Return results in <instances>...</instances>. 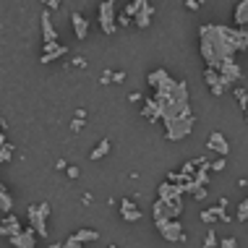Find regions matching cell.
Wrapping results in <instances>:
<instances>
[{
	"label": "cell",
	"instance_id": "1",
	"mask_svg": "<svg viewBox=\"0 0 248 248\" xmlns=\"http://www.w3.org/2000/svg\"><path fill=\"white\" fill-rule=\"evenodd\" d=\"M149 86L154 89V105L159 110V120L165 123L167 141H180L193 131V112L188 105V84L172 78L165 68L149 73Z\"/></svg>",
	"mask_w": 248,
	"mask_h": 248
},
{
	"label": "cell",
	"instance_id": "2",
	"mask_svg": "<svg viewBox=\"0 0 248 248\" xmlns=\"http://www.w3.org/2000/svg\"><path fill=\"white\" fill-rule=\"evenodd\" d=\"M199 47L206 68L217 71L227 60H235V52L248 50V31L225 24H204L199 26Z\"/></svg>",
	"mask_w": 248,
	"mask_h": 248
},
{
	"label": "cell",
	"instance_id": "3",
	"mask_svg": "<svg viewBox=\"0 0 248 248\" xmlns=\"http://www.w3.org/2000/svg\"><path fill=\"white\" fill-rule=\"evenodd\" d=\"M50 204L47 201H39V204H31L29 212H26V217H29V227L37 232L42 240H47L50 230H47V217H50Z\"/></svg>",
	"mask_w": 248,
	"mask_h": 248
},
{
	"label": "cell",
	"instance_id": "4",
	"mask_svg": "<svg viewBox=\"0 0 248 248\" xmlns=\"http://www.w3.org/2000/svg\"><path fill=\"white\" fill-rule=\"evenodd\" d=\"M118 3L115 0H105V3H99V26H102V31L107 37H112L118 31Z\"/></svg>",
	"mask_w": 248,
	"mask_h": 248
},
{
	"label": "cell",
	"instance_id": "5",
	"mask_svg": "<svg viewBox=\"0 0 248 248\" xmlns=\"http://www.w3.org/2000/svg\"><path fill=\"white\" fill-rule=\"evenodd\" d=\"M154 225H157L159 235L165 240H170V243H183L186 240V230L178 219H154Z\"/></svg>",
	"mask_w": 248,
	"mask_h": 248
},
{
	"label": "cell",
	"instance_id": "6",
	"mask_svg": "<svg viewBox=\"0 0 248 248\" xmlns=\"http://www.w3.org/2000/svg\"><path fill=\"white\" fill-rule=\"evenodd\" d=\"M230 222V214H227V199H219L214 206H209V209L201 212V222L206 225H214V222Z\"/></svg>",
	"mask_w": 248,
	"mask_h": 248
},
{
	"label": "cell",
	"instance_id": "7",
	"mask_svg": "<svg viewBox=\"0 0 248 248\" xmlns=\"http://www.w3.org/2000/svg\"><path fill=\"white\" fill-rule=\"evenodd\" d=\"M219 73V78H222V84L225 86H232V84H238L240 81V76H243V71H240V65L235 63V60H227V63H222L217 68Z\"/></svg>",
	"mask_w": 248,
	"mask_h": 248
},
{
	"label": "cell",
	"instance_id": "8",
	"mask_svg": "<svg viewBox=\"0 0 248 248\" xmlns=\"http://www.w3.org/2000/svg\"><path fill=\"white\" fill-rule=\"evenodd\" d=\"M39 24H42V42L45 45H52V42H60V34H58V29L52 26V18H50V13L45 11V13H39Z\"/></svg>",
	"mask_w": 248,
	"mask_h": 248
},
{
	"label": "cell",
	"instance_id": "9",
	"mask_svg": "<svg viewBox=\"0 0 248 248\" xmlns=\"http://www.w3.org/2000/svg\"><path fill=\"white\" fill-rule=\"evenodd\" d=\"M68 47H65L63 42H52V45H42V55H39V63H52V60H58L60 55H65Z\"/></svg>",
	"mask_w": 248,
	"mask_h": 248
},
{
	"label": "cell",
	"instance_id": "10",
	"mask_svg": "<svg viewBox=\"0 0 248 248\" xmlns=\"http://www.w3.org/2000/svg\"><path fill=\"white\" fill-rule=\"evenodd\" d=\"M204 81H206V86H209V92L214 97H222L225 94L227 86L222 84V78H219V73L214 68H204Z\"/></svg>",
	"mask_w": 248,
	"mask_h": 248
},
{
	"label": "cell",
	"instance_id": "11",
	"mask_svg": "<svg viewBox=\"0 0 248 248\" xmlns=\"http://www.w3.org/2000/svg\"><path fill=\"white\" fill-rule=\"evenodd\" d=\"M24 227H21V222H18V217H13V214H5L3 219H0V235L3 238H13V235H18Z\"/></svg>",
	"mask_w": 248,
	"mask_h": 248
},
{
	"label": "cell",
	"instance_id": "12",
	"mask_svg": "<svg viewBox=\"0 0 248 248\" xmlns=\"http://www.w3.org/2000/svg\"><path fill=\"white\" fill-rule=\"evenodd\" d=\"M11 246L13 248H37V232L31 227H26V230H21L18 235L11 238Z\"/></svg>",
	"mask_w": 248,
	"mask_h": 248
},
{
	"label": "cell",
	"instance_id": "13",
	"mask_svg": "<svg viewBox=\"0 0 248 248\" xmlns=\"http://www.w3.org/2000/svg\"><path fill=\"white\" fill-rule=\"evenodd\" d=\"M206 149L217 152L219 157H227V154H230V144H227V139L219 131H214L212 136H209V141H206Z\"/></svg>",
	"mask_w": 248,
	"mask_h": 248
},
{
	"label": "cell",
	"instance_id": "14",
	"mask_svg": "<svg viewBox=\"0 0 248 248\" xmlns=\"http://www.w3.org/2000/svg\"><path fill=\"white\" fill-rule=\"evenodd\" d=\"M71 26H73V34H76V39H86V37H89V21H86L78 11L71 13Z\"/></svg>",
	"mask_w": 248,
	"mask_h": 248
},
{
	"label": "cell",
	"instance_id": "15",
	"mask_svg": "<svg viewBox=\"0 0 248 248\" xmlns=\"http://www.w3.org/2000/svg\"><path fill=\"white\" fill-rule=\"evenodd\" d=\"M120 217H123L125 222H139V219H141L144 214L139 212V206L133 204L131 199H123V204H120Z\"/></svg>",
	"mask_w": 248,
	"mask_h": 248
},
{
	"label": "cell",
	"instance_id": "16",
	"mask_svg": "<svg viewBox=\"0 0 248 248\" xmlns=\"http://www.w3.org/2000/svg\"><path fill=\"white\" fill-rule=\"evenodd\" d=\"M152 13H154V3H149V0H144L141 11L133 16V24L139 26V29H146V26L152 24Z\"/></svg>",
	"mask_w": 248,
	"mask_h": 248
},
{
	"label": "cell",
	"instance_id": "17",
	"mask_svg": "<svg viewBox=\"0 0 248 248\" xmlns=\"http://www.w3.org/2000/svg\"><path fill=\"white\" fill-rule=\"evenodd\" d=\"M141 115H144V120H149V123H159V110H157V105H154L152 97H144Z\"/></svg>",
	"mask_w": 248,
	"mask_h": 248
},
{
	"label": "cell",
	"instance_id": "18",
	"mask_svg": "<svg viewBox=\"0 0 248 248\" xmlns=\"http://www.w3.org/2000/svg\"><path fill=\"white\" fill-rule=\"evenodd\" d=\"M248 26V0H240L235 5V29Z\"/></svg>",
	"mask_w": 248,
	"mask_h": 248
},
{
	"label": "cell",
	"instance_id": "19",
	"mask_svg": "<svg viewBox=\"0 0 248 248\" xmlns=\"http://www.w3.org/2000/svg\"><path fill=\"white\" fill-rule=\"evenodd\" d=\"M73 238L84 246V243H94V240H99V232L97 230H89V227H81L78 232H73Z\"/></svg>",
	"mask_w": 248,
	"mask_h": 248
},
{
	"label": "cell",
	"instance_id": "20",
	"mask_svg": "<svg viewBox=\"0 0 248 248\" xmlns=\"http://www.w3.org/2000/svg\"><path fill=\"white\" fill-rule=\"evenodd\" d=\"M107 154H110V141H107V139H102V141H99V144L94 146V149H92L89 159H92V162H97V159L107 157Z\"/></svg>",
	"mask_w": 248,
	"mask_h": 248
},
{
	"label": "cell",
	"instance_id": "21",
	"mask_svg": "<svg viewBox=\"0 0 248 248\" xmlns=\"http://www.w3.org/2000/svg\"><path fill=\"white\" fill-rule=\"evenodd\" d=\"M13 209V199H11V193L0 186V214H11Z\"/></svg>",
	"mask_w": 248,
	"mask_h": 248
},
{
	"label": "cell",
	"instance_id": "22",
	"mask_svg": "<svg viewBox=\"0 0 248 248\" xmlns=\"http://www.w3.org/2000/svg\"><path fill=\"white\" fill-rule=\"evenodd\" d=\"M84 118H86L84 107H81V110H76V115H73V120H71V133H78L84 128Z\"/></svg>",
	"mask_w": 248,
	"mask_h": 248
},
{
	"label": "cell",
	"instance_id": "23",
	"mask_svg": "<svg viewBox=\"0 0 248 248\" xmlns=\"http://www.w3.org/2000/svg\"><path fill=\"white\" fill-rule=\"evenodd\" d=\"M232 94H235V99H238V107L240 110H248V92L243 89V86H235V89H232Z\"/></svg>",
	"mask_w": 248,
	"mask_h": 248
},
{
	"label": "cell",
	"instance_id": "24",
	"mask_svg": "<svg viewBox=\"0 0 248 248\" xmlns=\"http://www.w3.org/2000/svg\"><path fill=\"white\" fill-rule=\"evenodd\" d=\"M141 5H144V0H133V3H128V5H125L123 16H125V18H131V21H133V16H136V13L141 11Z\"/></svg>",
	"mask_w": 248,
	"mask_h": 248
},
{
	"label": "cell",
	"instance_id": "25",
	"mask_svg": "<svg viewBox=\"0 0 248 248\" xmlns=\"http://www.w3.org/2000/svg\"><path fill=\"white\" fill-rule=\"evenodd\" d=\"M235 219H238V222H246V219H248V196L238 204V214H235Z\"/></svg>",
	"mask_w": 248,
	"mask_h": 248
},
{
	"label": "cell",
	"instance_id": "26",
	"mask_svg": "<svg viewBox=\"0 0 248 248\" xmlns=\"http://www.w3.org/2000/svg\"><path fill=\"white\" fill-rule=\"evenodd\" d=\"M217 246H219L217 232H214L212 227H209V230H206V238H204V248H217Z\"/></svg>",
	"mask_w": 248,
	"mask_h": 248
},
{
	"label": "cell",
	"instance_id": "27",
	"mask_svg": "<svg viewBox=\"0 0 248 248\" xmlns=\"http://www.w3.org/2000/svg\"><path fill=\"white\" fill-rule=\"evenodd\" d=\"M11 154H13V144H5V146H0V165H5L11 159Z\"/></svg>",
	"mask_w": 248,
	"mask_h": 248
},
{
	"label": "cell",
	"instance_id": "28",
	"mask_svg": "<svg viewBox=\"0 0 248 248\" xmlns=\"http://www.w3.org/2000/svg\"><path fill=\"white\" fill-rule=\"evenodd\" d=\"M219 248H238V240L235 238H222L219 240Z\"/></svg>",
	"mask_w": 248,
	"mask_h": 248
},
{
	"label": "cell",
	"instance_id": "29",
	"mask_svg": "<svg viewBox=\"0 0 248 248\" xmlns=\"http://www.w3.org/2000/svg\"><path fill=\"white\" fill-rule=\"evenodd\" d=\"M225 165H227V162H225V157H219V159H214V162H212V170H214V172H222V170H225Z\"/></svg>",
	"mask_w": 248,
	"mask_h": 248
},
{
	"label": "cell",
	"instance_id": "30",
	"mask_svg": "<svg viewBox=\"0 0 248 248\" xmlns=\"http://www.w3.org/2000/svg\"><path fill=\"white\" fill-rule=\"evenodd\" d=\"M60 248H84V246H81V243H78V240H76V238H73V235H71V238H68V240H65V243H63V246H60Z\"/></svg>",
	"mask_w": 248,
	"mask_h": 248
},
{
	"label": "cell",
	"instance_id": "31",
	"mask_svg": "<svg viewBox=\"0 0 248 248\" xmlns=\"http://www.w3.org/2000/svg\"><path fill=\"white\" fill-rule=\"evenodd\" d=\"M65 172H68V178H71V180H78V175H81V170H78L76 165H71V167H68V170H65Z\"/></svg>",
	"mask_w": 248,
	"mask_h": 248
},
{
	"label": "cell",
	"instance_id": "32",
	"mask_svg": "<svg viewBox=\"0 0 248 248\" xmlns=\"http://www.w3.org/2000/svg\"><path fill=\"white\" fill-rule=\"evenodd\" d=\"M125 81V73L123 71H112V84H123Z\"/></svg>",
	"mask_w": 248,
	"mask_h": 248
},
{
	"label": "cell",
	"instance_id": "33",
	"mask_svg": "<svg viewBox=\"0 0 248 248\" xmlns=\"http://www.w3.org/2000/svg\"><path fill=\"white\" fill-rule=\"evenodd\" d=\"M102 84H110L112 81V71H102V78H99Z\"/></svg>",
	"mask_w": 248,
	"mask_h": 248
},
{
	"label": "cell",
	"instance_id": "34",
	"mask_svg": "<svg viewBox=\"0 0 248 248\" xmlns=\"http://www.w3.org/2000/svg\"><path fill=\"white\" fill-rule=\"evenodd\" d=\"M128 24H133L131 18H125V16H118V26H128Z\"/></svg>",
	"mask_w": 248,
	"mask_h": 248
},
{
	"label": "cell",
	"instance_id": "35",
	"mask_svg": "<svg viewBox=\"0 0 248 248\" xmlns=\"http://www.w3.org/2000/svg\"><path fill=\"white\" fill-rule=\"evenodd\" d=\"M199 5H201V3H199V0H188V3H186V8H191V11H196V8H199Z\"/></svg>",
	"mask_w": 248,
	"mask_h": 248
},
{
	"label": "cell",
	"instance_id": "36",
	"mask_svg": "<svg viewBox=\"0 0 248 248\" xmlns=\"http://www.w3.org/2000/svg\"><path fill=\"white\" fill-rule=\"evenodd\" d=\"M141 99H144V97H141V94H139V92H133V94L128 97V102H141Z\"/></svg>",
	"mask_w": 248,
	"mask_h": 248
},
{
	"label": "cell",
	"instance_id": "37",
	"mask_svg": "<svg viewBox=\"0 0 248 248\" xmlns=\"http://www.w3.org/2000/svg\"><path fill=\"white\" fill-rule=\"evenodd\" d=\"M55 167H58V170H68V162H65V159H58Z\"/></svg>",
	"mask_w": 248,
	"mask_h": 248
},
{
	"label": "cell",
	"instance_id": "38",
	"mask_svg": "<svg viewBox=\"0 0 248 248\" xmlns=\"http://www.w3.org/2000/svg\"><path fill=\"white\" fill-rule=\"evenodd\" d=\"M71 63H73V65H81V68H84V65H86V60H84L81 55H78V58H73V60H71Z\"/></svg>",
	"mask_w": 248,
	"mask_h": 248
},
{
	"label": "cell",
	"instance_id": "39",
	"mask_svg": "<svg viewBox=\"0 0 248 248\" xmlns=\"http://www.w3.org/2000/svg\"><path fill=\"white\" fill-rule=\"evenodd\" d=\"M193 196H196V199H204V196H206V188H199L196 193H193Z\"/></svg>",
	"mask_w": 248,
	"mask_h": 248
},
{
	"label": "cell",
	"instance_id": "40",
	"mask_svg": "<svg viewBox=\"0 0 248 248\" xmlns=\"http://www.w3.org/2000/svg\"><path fill=\"white\" fill-rule=\"evenodd\" d=\"M243 115H246V123H248V110H246V112H243Z\"/></svg>",
	"mask_w": 248,
	"mask_h": 248
},
{
	"label": "cell",
	"instance_id": "41",
	"mask_svg": "<svg viewBox=\"0 0 248 248\" xmlns=\"http://www.w3.org/2000/svg\"><path fill=\"white\" fill-rule=\"evenodd\" d=\"M110 248H118V246H110Z\"/></svg>",
	"mask_w": 248,
	"mask_h": 248
}]
</instances>
